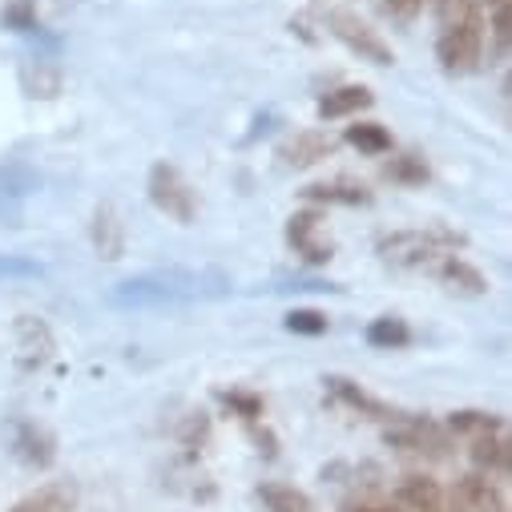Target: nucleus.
<instances>
[{
  "mask_svg": "<svg viewBox=\"0 0 512 512\" xmlns=\"http://www.w3.org/2000/svg\"><path fill=\"white\" fill-rule=\"evenodd\" d=\"M45 267L33 259H21V254H0V279H41Z\"/></svg>",
  "mask_w": 512,
  "mask_h": 512,
  "instance_id": "nucleus-30",
  "label": "nucleus"
},
{
  "mask_svg": "<svg viewBox=\"0 0 512 512\" xmlns=\"http://www.w3.org/2000/svg\"><path fill=\"white\" fill-rule=\"evenodd\" d=\"M323 383H327V396H331L335 404H343V408H351V412H359V416H367V420H383V424H392V420H400V416H404V412L388 408L383 400L367 396V392L359 388V383H351L347 375H327Z\"/></svg>",
  "mask_w": 512,
  "mask_h": 512,
  "instance_id": "nucleus-9",
  "label": "nucleus"
},
{
  "mask_svg": "<svg viewBox=\"0 0 512 512\" xmlns=\"http://www.w3.org/2000/svg\"><path fill=\"white\" fill-rule=\"evenodd\" d=\"M77 508V488L73 484H45L41 492L25 496L13 512H73Z\"/></svg>",
  "mask_w": 512,
  "mask_h": 512,
  "instance_id": "nucleus-20",
  "label": "nucleus"
},
{
  "mask_svg": "<svg viewBox=\"0 0 512 512\" xmlns=\"http://www.w3.org/2000/svg\"><path fill=\"white\" fill-rule=\"evenodd\" d=\"M303 198H307V202H315V206H367V202H371L367 186L347 182V178L315 182V186H307V190H303Z\"/></svg>",
  "mask_w": 512,
  "mask_h": 512,
  "instance_id": "nucleus-16",
  "label": "nucleus"
},
{
  "mask_svg": "<svg viewBox=\"0 0 512 512\" xmlns=\"http://www.w3.org/2000/svg\"><path fill=\"white\" fill-rule=\"evenodd\" d=\"M444 428H448L452 436L476 440V436H488V432H504V420H500L496 412H476V408H464V412H452Z\"/></svg>",
  "mask_w": 512,
  "mask_h": 512,
  "instance_id": "nucleus-23",
  "label": "nucleus"
},
{
  "mask_svg": "<svg viewBox=\"0 0 512 512\" xmlns=\"http://www.w3.org/2000/svg\"><path fill=\"white\" fill-rule=\"evenodd\" d=\"M512 9L508 5H496L492 9V25H484L492 33V53H488V65H500L508 57V41H512Z\"/></svg>",
  "mask_w": 512,
  "mask_h": 512,
  "instance_id": "nucleus-26",
  "label": "nucleus"
},
{
  "mask_svg": "<svg viewBox=\"0 0 512 512\" xmlns=\"http://www.w3.org/2000/svg\"><path fill=\"white\" fill-rule=\"evenodd\" d=\"M287 331H295V335H323L327 331V315L323 311H311V307H295L291 315H287Z\"/></svg>",
  "mask_w": 512,
  "mask_h": 512,
  "instance_id": "nucleus-29",
  "label": "nucleus"
},
{
  "mask_svg": "<svg viewBox=\"0 0 512 512\" xmlns=\"http://www.w3.org/2000/svg\"><path fill=\"white\" fill-rule=\"evenodd\" d=\"M456 504L468 508V512H508L504 492H500L496 480L484 476V472H468V476L456 484Z\"/></svg>",
  "mask_w": 512,
  "mask_h": 512,
  "instance_id": "nucleus-13",
  "label": "nucleus"
},
{
  "mask_svg": "<svg viewBox=\"0 0 512 512\" xmlns=\"http://www.w3.org/2000/svg\"><path fill=\"white\" fill-rule=\"evenodd\" d=\"M436 57L444 73H472L484 57V13L480 5H464L440 33Z\"/></svg>",
  "mask_w": 512,
  "mask_h": 512,
  "instance_id": "nucleus-3",
  "label": "nucleus"
},
{
  "mask_svg": "<svg viewBox=\"0 0 512 512\" xmlns=\"http://www.w3.org/2000/svg\"><path fill=\"white\" fill-rule=\"evenodd\" d=\"M363 339H367L371 347H379V351H400V347L412 343V327H408L404 319H396V315H383V319H371V323H367Z\"/></svg>",
  "mask_w": 512,
  "mask_h": 512,
  "instance_id": "nucleus-22",
  "label": "nucleus"
},
{
  "mask_svg": "<svg viewBox=\"0 0 512 512\" xmlns=\"http://www.w3.org/2000/svg\"><path fill=\"white\" fill-rule=\"evenodd\" d=\"M468 444H472V464H476L484 476H508L512 448H508V436H504V432H488V436H476V440H468Z\"/></svg>",
  "mask_w": 512,
  "mask_h": 512,
  "instance_id": "nucleus-17",
  "label": "nucleus"
},
{
  "mask_svg": "<svg viewBox=\"0 0 512 512\" xmlns=\"http://www.w3.org/2000/svg\"><path fill=\"white\" fill-rule=\"evenodd\" d=\"M383 440H388L392 448L400 452H412V456H428V460H448L452 456V432L436 420H424V416H400L388 424V432H383Z\"/></svg>",
  "mask_w": 512,
  "mask_h": 512,
  "instance_id": "nucleus-5",
  "label": "nucleus"
},
{
  "mask_svg": "<svg viewBox=\"0 0 512 512\" xmlns=\"http://www.w3.org/2000/svg\"><path fill=\"white\" fill-rule=\"evenodd\" d=\"M13 452H17L21 464L45 472V468H53V460H57V440H53L49 428H41V424H33V420H21V424L13 428Z\"/></svg>",
  "mask_w": 512,
  "mask_h": 512,
  "instance_id": "nucleus-11",
  "label": "nucleus"
},
{
  "mask_svg": "<svg viewBox=\"0 0 512 512\" xmlns=\"http://www.w3.org/2000/svg\"><path fill=\"white\" fill-rule=\"evenodd\" d=\"M464 246V234L452 226H428V230H396L379 238V259L396 271H432L444 254H456Z\"/></svg>",
  "mask_w": 512,
  "mask_h": 512,
  "instance_id": "nucleus-2",
  "label": "nucleus"
},
{
  "mask_svg": "<svg viewBox=\"0 0 512 512\" xmlns=\"http://www.w3.org/2000/svg\"><path fill=\"white\" fill-rule=\"evenodd\" d=\"M218 400H222L234 416H242L246 424H259V420H263V396H254V392H218Z\"/></svg>",
  "mask_w": 512,
  "mask_h": 512,
  "instance_id": "nucleus-28",
  "label": "nucleus"
},
{
  "mask_svg": "<svg viewBox=\"0 0 512 512\" xmlns=\"http://www.w3.org/2000/svg\"><path fill=\"white\" fill-rule=\"evenodd\" d=\"M93 250L101 259H121L125 254V226L113 206H97L93 214Z\"/></svg>",
  "mask_w": 512,
  "mask_h": 512,
  "instance_id": "nucleus-18",
  "label": "nucleus"
},
{
  "mask_svg": "<svg viewBox=\"0 0 512 512\" xmlns=\"http://www.w3.org/2000/svg\"><path fill=\"white\" fill-rule=\"evenodd\" d=\"M331 154H335V142H331L323 130H303V134H295L291 142H283V150H279V158H283L287 166H295V170L319 166V162L331 158Z\"/></svg>",
  "mask_w": 512,
  "mask_h": 512,
  "instance_id": "nucleus-14",
  "label": "nucleus"
},
{
  "mask_svg": "<svg viewBox=\"0 0 512 512\" xmlns=\"http://www.w3.org/2000/svg\"><path fill=\"white\" fill-rule=\"evenodd\" d=\"M259 500L267 504V512H315L311 496L303 488H295V484H263Z\"/></svg>",
  "mask_w": 512,
  "mask_h": 512,
  "instance_id": "nucleus-24",
  "label": "nucleus"
},
{
  "mask_svg": "<svg viewBox=\"0 0 512 512\" xmlns=\"http://www.w3.org/2000/svg\"><path fill=\"white\" fill-rule=\"evenodd\" d=\"M371 105H375V93L367 85H339V89L319 97V117L339 121V117H355V113H363Z\"/></svg>",
  "mask_w": 512,
  "mask_h": 512,
  "instance_id": "nucleus-15",
  "label": "nucleus"
},
{
  "mask_svg": "<svg viewBox=\"0 0 512 512\" xmlns=\"http://www.w3.org/2000/svg\"><path fill=\"white\" fill-rule=\"evenodd\" d=\"M41 178L29 162H0V222H9V226H21L25 222V206L29 198L37 194Z\"/></svg>",
  "mask_w": 512,
  "mask_h": 512,
  "instance_id": "nucleus-7",
  "label": "nucleus"
},
{
  "mask_svg": "<svg viewBox=\"0 0 512 512\" xmlns=\"http://www.w3.org/2000/svg\"><path fill=\"white\" fill-rule=\"evenodd\" d=\"M347 146H355L359 154H367V158H383V154H392V134L383 130L379 121H355V125H347Z\"/></svg>",
  "mask_w": 512,
  "mask_h": 512,
  "instance_id": "nucleus-21",
  "label": "nucleus"
},
{
  "mask_svg": "<svg viewBox=\"0 0 512 512\" xmlns=\"http://www.w3.org/2000/svg\"><path fill=\"white\" fill-rule=\"evenodd\" d=\"M452 5H456V0H440V9H444V13H448V9H452Z\"/></svg>",
  "mask_w": 512,
  "mask_h": 512,
  "instance_id": "nucleus-33",
  "label": "nucleus"
},
{
  "mask_svg": "<svg viewBox=\"0 0 512 512\" xmlns=\"http://www.w3.org/2000/svg\"><path fill=\"white\" fill-rule=\"evenodd\" d=\"M343 512H404V508H396V504H363L359 500V504H347Z\"/></svg>",
  "mask_w": 512,
  "mask_h": 512,
  "instance_id": "nucleus-31",
  "label": "nucleus"
},
{
  "mask_svg": "<svg viewBox=\"0 0 512 512\" xmlns=\"http://www.w3.org/2000/svg\"><path fill=\"white\" fill-rule=\"evenodd\" d=\"M383 178L400 182V186H424L428 182V162L420 154H396L388 166H383Z\"/></svg>",
  "mask_w": 512,
  "mask_h": 512,
  "instance_id": "nucleus-25",
  "label": "nucleus"
},
{
  "mask_svg": "<svg viewBox=\"0 0 512 512\" xmlns=\"http://www.w3.org/2000/svg\"><path fill=\"white\" fill-rule=\"evenodd\" d=\"M146 190H150V202H154V206H158L166 218H174V222H182V226H190V222L198 218V198H194V186L186 182V174H182L178 166L158 162V166L150 170Z\"/></svg>",
  "mask_w": 512,
  "mask_h": 512,
  "instance_id": "nucleus-6",
  "label": "nucleus"
},
{
  "mask_svg": "<svg viewBox=\"0 0 512 512\" xmlns=\"http://www.w3.org/2000/svg\"><path fill=\"white\" fill-rule=\"evenodd\" d=\"M230 291V279L222 271H190L170 267L154 275L125 279L109 299L117 307H162V303H194V299H218Z\"/></svg>",
  "mask_w": 512,
  "mask_h": 512,
  "instance_id": "nucleus-1",
  "label": "nucleus"
},
{
  "mask_svg": "<svg viewBox=\"0 0 512 512\" xmlns=\"http://www.w3.org/2000/svg\"><path fill=\"white\" fill-rule=\"evenodd\" d=\"M400 500H404L408 508H416V512H436V508L448 504V492L440 488V480L412 472V476L400 480Z\"/></svg>",
  "mask_w": 512,
  "mask_h": 512,
  "instance_id": "nucleus-19",
  "label": "nucleus"
},
{
  "mask_svg": "<svg viewBox=\"0 0 512 512\" xmlns=\"http://www.w3.org/2000/svg\"><path fill=\"white\" fill-rule=\"evenodd\" d=\"M13 335H17L21 367H29V371L45 367V363L53 359V351H57V343H53V331H49V323H45V319H37V315H21V319L13 323Z\"/></svg>",
  "mask_w": 512,
  "mask_h": 512,
  "instance_id": "nucleus-10",
  "label": "nucleus"
},
{
  "mask_svg": "<svg viewBox=\"0 0 512 512\" xmlns=\"http://www.w3.org/2000/svg\"><path fill=\"white\" fill-rule=\"evenodd\" d=\"M480 5H488V9H496V5H508V0H480Z\"/></svg>",
  "mask_w": 512,
  "mask_h": 512,
  "instance_id": "nucleus-32",
  "label": "nucleus"
},
{
  "mask_svg": "<svg viewBox=\"0 0 512 512\" xmlns=\"http://www.w3.org/2000/svg\"><path fill=\"white\" fill-rule=\"evenodd\" d=\"M37 21H41L37 0H9V5L0 9V25L13 29V33H33Z\"/></svg>",
  "mask_w": 512,
  "mask_h": 512,
  "instance_id": "nucleus-27",
  "label": "nucleus"
},
{
  "mask_svg": "<svg viewBox=\"0 0 512 512\" xmlns=\"http://www.w3.org/2000/svg\"><path fill=\"white\" fill-rule=\"evenodd\" d=\"M323 25H327V33H331L339 45H347L359 61H371V65H379V69H388V65L396 61V49L383 41L363 17H355V13H347V9H327Z\"/></svg>",
  "mask_w": 512,
  "mask_h": 512,
  "instance_id": "nucleus-4",
  "label": "nucleus"
},
{
  "mask_svg": "<svg viewBox=\"0 0 512 512\" xmlns=\"http://www.w3.org/2000/svg\"><path fill=\"white\" fill-rule=\"evenodd\" d=\"M436 512H456V508H452V504H444V508H436Z\"/></svg>",
  "mask_w": 512,
  "mask_h": 512,
  "instance_id": "nucleus-34",
  "label": "nucleus"
},
{
  "mask_svg": "<svg viewBox=\"0 0 512 512\" xmlns=\"http://www.w3.org/2000/svg\"><path fill=\"white\" fill-rule=\"evenodd\" d=\"M323 218H327V214H323L319 206H307V210H299V214L287 218V242H291V250L299 254V259L311 263V267H323V263L335 259V246L319 238Z\"/></svg>",
  "mask_w": 512,
  "mask_h": 512,
  "instance_id": "nucleus-8",
  "label": "nucleus"
},
{
  "mask_svg": "<svg viewBox=\"0 0 512 512\" xmlns=\"http://www.w3.org/2000/svg\"><path fill=\"white\" fill-rule=\"evenodd\" d=\"M432 271H436V279H440L452 295H464V299H480V295H488V279H484L472 263H464L460 254H444V259H440Z\"/></svg>",
  "mask_w": 512,
  "mask_h": 512,
  "instance_id": "nucleus-12",
  "label": "nucleus"
}]
</instances>
